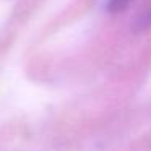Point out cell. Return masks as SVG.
<instances>
[{"mask_svg": "<svg viewBox=\"0 0 151 151\" xmlns=\"http://www.w3.org/2000/svg\"><path fill=\"white\" fill-rule=\"evenodd\" d=\"M151 26V8L137 21V28L138 29H143V28H150Z\"/></svg>", "mask_w": 151, "mask_h": 151, "instance_id": "7a4b0ae2", "label": "cell"}, {"mask_svg": "<svg viewBox=\"0 0 151 151\" xmlns=\"http://www.w3.org/2000/svg\"><path fill=\"white\" fill-rule=\"evenodd\" d=\"M132 4V0H106V8L112 13H117V12L127 8Z\"/></svg>", "mask_w": 151, "mask_h": 151, "instance_id": "6da1fadb", "label": "cell"}]
</instances>
